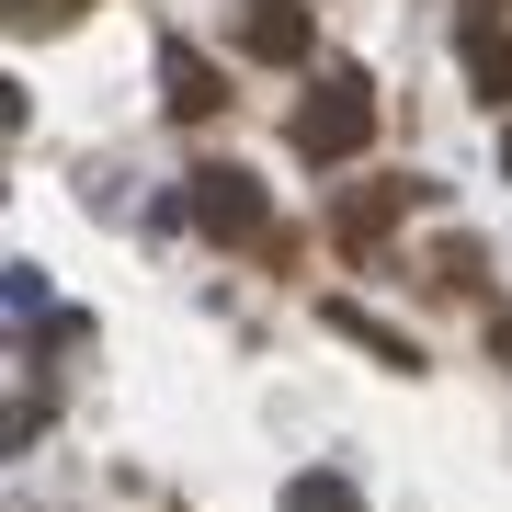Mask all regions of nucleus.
Here are the masks:
<instances>
[{"label": "nucleus", "mask_w": 512, "mask_h": 512, "mask_svg": "<svg viewBox=\"0 0 512 512\" xmlns=\"http://www.w3.org/2000/svg\"><path fill=\"white\" fill-rule=\"evenodd\" d=\"M376 137V80L365 69H330L308 103H296V148L308 160H353V148Z\"/></svg>", "instance_id": "1"}, {"label": "nucleus", "mask_w": 512, "mask_h": 512, "mask_svg": "<svg viewBox=\"0 0 512 512\" xmlns=\"http://www.w3.org/2000/svg\"><path fill=\"white\" fill-rule=\"evenodd\" d=\"M194 205H205V217H217L228 239H262V183H251V171L205 160V171H194Z\"/></svg>", "instance_id": "2"}, {"label": "nucleus", "mask_w": 512, "mask_h": 512, "mask_svg": "<svg viewBox=\"0 0 512 512\" xmlns=\"http://www.w3.org/2000/svg\"><path fill=\"white\" fill-rule=\"evenodd\" d=\"M251 46H296V0H251Z\"/></svg>", "instance_id": "3"}, {"label": "nucleus", "mask_w": 512, "mask_h": 512, "mask_svg": "<svg viewBox=\"0 0 512 512\" xmlns=\"http://www.w3.org/2000/svg\"><path fill=\"white\" fill-rule=\"evenodd\" d=\"M296 512H353V501L330 490V478H296Z\"/></svg>", "instance_id": "4"}]
</instances>
